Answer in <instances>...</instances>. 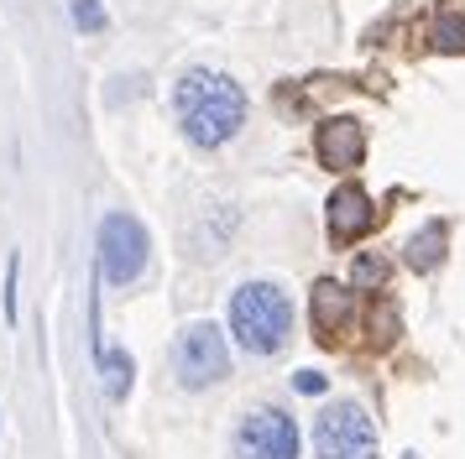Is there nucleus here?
I'll return each instance as SVG.
<instances>
[{
  "label": "nucleus",
  "mask_w": 465,
  "mask_h": 459,
  "mask_svg": "<svg viewBox=\"0 0 465 459\" xmlns=\"http://www.w3.org/2000/svg\"><path fill=\"white\" fill-rule=\"evenodd\" d=\"M74 21H79L84 32H105V11H100V0H74Z\"/></svg>",
  "instance_id": "14"
},
{
  "label": "nucleus",
  "mask_w": 465,
  "mask_h": 459,
  "mask_svg": "<svg viewBox=\"0 0 465 459\" xmlns=\"http://www.w3.org/2000/svg\"><path fill=\"white\" fill-rule=\"evenodd\" d=\"M142 267H147V230H142V220L105 214V225H100V271L115 288H126V282L142 277Z\"/></svg>",
  "instance_id": "5"
},
{
  "label": "nucleus",
  "mask_w": 465,
  "mask_h": 459,
  "mask_svg": "<svg viewBox=\"0 0 465 459\" xmlns=\"http://www.w3.org/2000/svg\"><path fill=\"white\" fill-rule=\"evenodd\" d=\"M429 47H434V53H465V16H455V11L434 16V26H429Z\"/></svg>",
  "instance_id": "12"
},
{
  "label": "nucleus",
  "mask_w": 465,
  "mask_h": 459,
  "mask_svg": "<svg viewBox=\"0 0 465 459\" xmlns=\"http://www.w3.org/2000/svg\"><path fill=\"white\" fill-rule=\"evenodd\" d=\"M173 100H178L183 136H189L193 146H225L235 131H241V121H246V94H241V83L225 79V73L193 68L189 79L173 89Z\"/></svg>",
  "instance_id": "1"
},
{
  "label": "nucleus",
  "mask_w": 465,
  "mask_h": 459,
  "mask_svg": "<svg viewBox=\"0 0 465 459\" xmlns=\"http://www.w3.org/2000/svg\"><path fill=\"white\" fill-rule=\"evenodd\" d=\"M241 459H298V423L277 407H252L235 428Z\"/></svg>",
  "instance_id": "6"
},
{
  "label": "nucleus",
  "mask_w": 465,
  "mask_h": 459,
  "mask_svg": "<svg viewBox=\"0 0 465 459\" xmlns=\"http://www.w3.org/2000/svg\"><path fill=\"white\" fill-rule=\"evenodd\" d=\"M351 324H356V292H345L340 282H319L314 288V329H319V339L335 345V339L351 334Z\"/></svg>",
  "instance_id": "9"
},
{
  "label": "nucleus",
  "mask_w": 465,
  "mask_h": 459,
  "mask_svg": "<svg viewBox=\"0 0 465 459\" xmlns=\"http://www.w3.org/2000/svg\"><path fill=\"white\" fill-rule=\"evenodd\" d=\"M351 282H356V292H371V288H381L387 282V261L381 256H356V267H351Z\"/></svg>",
  "instance_id": "13"
},
{
  "label": "nucleus",
  "mask_w": 465,
  "mask_h": 459,
  "mask_svg": "<svg viewBox=\"0 0 465 459\" xmlns=\"http://www.w3.org/2000/svg\"><path fill=\"white\" fill-rule=\"evenodd\" d=\"M131 355L126 350H100V376H105V396L110 402H121V396L131 392Z\"/></svg>",
  "instance_id": "11"
},
{
  "label": "nucleus",
  "mask_w": 465,
  "mask_h": 459,
  "mask_svg": "<svg viewBox=\"0 0 465 459\" xmlns=\"http://www.w3.org/2000/svg\"><path fill=\"white\" fill-rule=\"evenodd\" d=\"M231 329L252 355H277L293 334V303L277 282H246L231 298Z\"/></svg>",
  "instance_id": "2"
},
{
  "label": "nucleus",
  "mask_w": 465,
  "mask_h": 459,
  "mask_svg": "<svg viewBox=\"0 0 465 459\" xmlns=\"http://www.w3.org/2000/svg\"><path fill=\"white\" fill-rule=\"evenodd\" d=\"M314 449L319 459H377V428L356 402H335L319 413Z\"/></svg>",
  "instance_id": "3"
},
{
  "label": "nucleus",
  "mask_w": 465,
  "mask_h": 459,
  "mask_svg": "<svg viewBox=\"0 0 465 459\" xmlns=\"http://www.w3.org/2000/svg\"><path fill=\"white\" fill-rule=\"evenodd\" d=\"M392 334H398V313L381 303V313H371V339L377 345H392Z\"/></svg>",
  "instance_id": "15"
},
{
  "label": "nucleus",
  "mask_w": 465,
  "mask_h": 459,
  "mask_svg": "<svg viewBox=\"0 0 465 459\" xmlns=\"http://www.w3.org/2000/svg\"><path fill=\"white\" fill-rule=\"evenodd\" d=\"M298 392H324V376L319 371H298Z\"/></svg>",
  "instance_id": "16"
},
{
  "label": "nucleus",
  "mask_w": 465,
  "mask_h": 459,
  "mask_svg": "<svg viewBox=\"0 0 465 459\" xmlns=\"http://www.w3.org/2000/svg\"><path fill=\"white\" fill-rule=\"evenodd\" d=\"M314 151H319V162L330 167V172H351V167H361V157H366V125H361L356 115L324 121L319 136H314Z\"/></svg>",
  "instance_id": "7"
},
{
  "label": "nucleus",
  "mask_w": 465,
  "mask_h": 459,
  "mask_svg": "<svg viewBox=\"0 0 465 459\" xmlns=\"http://www.w3.org/2000/svg\"><path fill=\"white\" fill-rule=\"evenodd\" d=\"M444 240H450V235H444L440 220H434V225H423L419 235L408 240V267H413V271H434L444 261Z\"/></svg>",
  "instance_id": "10"
},
{
  "label": "nucleus",
  "mask_w": 465,
  "mask_h": 459,
  "mask_svg": "<svg viewBox=\"0 0 465 459\" xmlns=\"http://www.w3.org/2000/svg\"><path fill=\"white\" fill-rule=\"evenodd\" d=\"M371 225H377V209H371V199H366V188L345 183V188L330 193V240H335V246L361 240Z\"/></svg>",
  "instance_id": "8"
},
{
  "label": "nucleus",
  "mask_w": 465,
  "mask_h": 459,
  "mask_svg": "<svg viewBox=\"0 0 465 459\" xmlns=\"http://www.w3.org/2000/svg\"><path fill=\"white\" fill-rule=\"evenodd\" d=\"M231 376V350H225V334L214 324H189L178 339V381L189 392H204L214 381Z\"/></svg>",
  "instance_id": "4"
}]
</instances>
